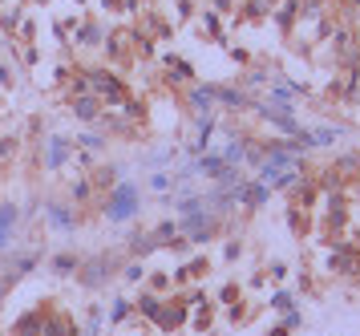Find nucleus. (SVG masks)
<instances>
[{
  "label": "nucleus",
  "instance_id": "obj_1",
  "mask_svg": "<svg viewBox=\"0 0 360 336\" xmlns=\"http://www.w3.org/2000/svg\"><path fill=\"white\" fill-rule=\"evenodd\" d=\"M134 187H122V191H117V199L109 203V219H126L130 215V211H134Z\"/></svg>",
  "mask_w": 360,
  "mask_h": 336
},
{
  "label": "nucleus",
  "instance_id": "obj_2",
  "mask_svg": "<svg viewBox=\"0 0 360 336\" xmlns=\"http://www.w3.org/2000/svg\"><path fill=\"white\" fill-rule=\"evenodd\" d=\"M49 219H53L57 227H69V215H65V211H61V207H49Z\"/></svg>",
  "mask_w": 360,
  "mask_h": 336
}]
</instances>
